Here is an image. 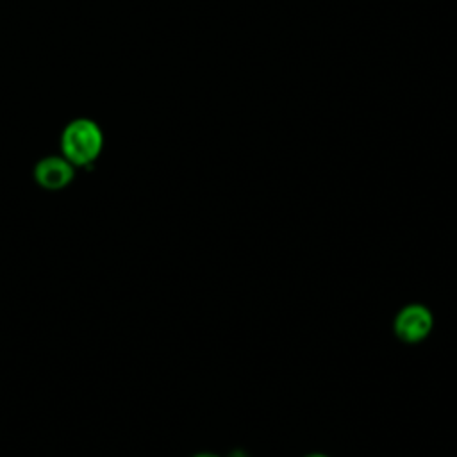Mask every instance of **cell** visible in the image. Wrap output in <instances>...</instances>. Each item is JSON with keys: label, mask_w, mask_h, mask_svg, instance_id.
I'll return each mask as SVG.
<instances>
[{"label": "cell", "mask_w": 457, "mask_h": 457, "mask_svg": "<svg viewBox=\"0 0 457 457\" xmlns=\"http://www.w3.org/2000/svg\"><path fill=\"white\" fill-rule=\"evenodd\" d=\"M104 150V132L89 118L71 120L61 134V155L75 168L93 164Z\"/></svg>", "instance_id": "obj_1"}, {"label": "cell", "mask_w": 457, "mask_h": 457, "mask_svg": "<svg viewBox=\"0 0 457 457\" xmlns=\"http://www.w3.org/2000/svg\"><path fill=\"white\" fill-rule=\"evenodd\" d=\"M228 457H250L245 450H241V448H237V450H232L230 453H228Z\"/></svg>", "instance_id": "obj_4"}, {"label": "cell", "mask_w": 457, "mask_h": 457, "mask_svg": "<svg viewBox=\"0 0 457 457\" xmlns=\"http://www.w3.org/2000/svg\"><path fill=\"white\" fill-rule=\"evenodd\" d=\"M305 457H328V455H325V453H316V452H314V453H307Z\"/></svg>", "instance_id": "obj_6"}, {"label": "cell", "mask_w": 457, "mask_h": 457, "mask_svg": "<svg viewBox=\"0 0 457 457\" xmlns=\"http://www.w3.org/2000/svg\"><path fill=\"white\" fill-rule=\"evenodd\" d=\"M75 179V166L64 155H46L34 166V180L46 191H59Z\"/></svg>", "instance_id": "obj_3"}, {"label": "cell", "mask_w": 457, "mask_h": 457, "mask_svg": "<svg viewBox=\"0 0 457 457\" xmlns=\"http://www.w3.org/2000/svg\"><path fill=\"white\" fill-rule=\"evenodd\" d=\"M193 457H220V455H216L212 452H200V453H195Z\"/></svg>", "instance_id": "obj_5"}, {"label": "cell", "mask_w": 457, "mask_h": 457, "mask_svg": "<svg viewBox=\"0 0 457 457\" xmlns=\"http://www.w3.org/2000/svg\"><path fill=\"white\" fill-rule=\"evenodd\" d=\"M432 328H434V314L423 303L403 305L393 320L395 336L407 345H418L425 341L430 336Z\"/></svg>", "instance_id": "obj_2"}]
</instances>
